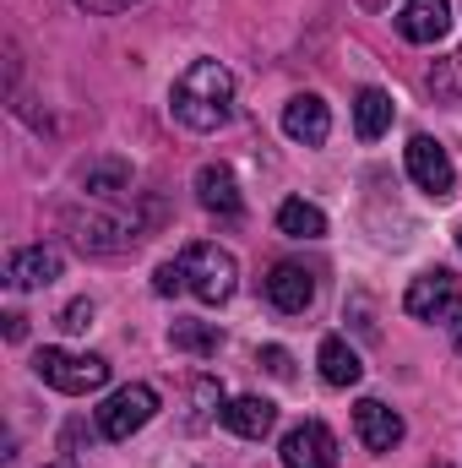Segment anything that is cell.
Returning <instances> with one entry per match:
<instances>
[{
    "label": "cell",
    "instance_id": "cell-21",
    "mask_svg": "<svg viewBox=\"0 0 462 468\" xmlns=\"http://www.w3.org/2000/svg\"><path fill=\"white\" fill-rule=\"evenodd\" d=\"M93 316H99V305H93V300H71V305L60 311V333H88V327H93Z\"/></svg>",
    "mask_w": 462,
    "mask_h": 468
},
{
    "label": "cell",
    "instance_id": "cell-13",
    "mask_svg": "<svg viewBox=\"0 0 462 468\" xmlns=\"http://www.w3.org/2000/svg\"><path fill=\"white\" fill-rule=\"evenodd\" d=\"M283 131H289L294 142H305V147H321V142L332 136L327 99H316V93H299V99H289V104H283Z\"/></svg>",
    "mask_w": 462,
    "mask_h": 468
},
{
    "label": "cell",
    "instance_id": "cell-15",
    "mask_svg": "<svg viewBox=\"0 0 462 468\" xmlns=\"http://www.w3.org/2000/svg\"><path fill=\"white\" fill-rule=\"evenodd\" d=\"M224 431H234V436H245V441H261V436H272V425H278V409L267 403V398H234V403H224Z\"/></svg>",
    "mask_w": 462,
    "mask_h": 468
},
{
    "label": "cell",
    "instance_id": "cell-9",
    "mask_svg": "<svg viewBox=\"0 0 462 468\" xmlns=\"http://www.w3.org/2000/svg\"><path fill=\"white\" fill-rule=\"evenodd\" d=\"M60 272H66V261H60L55 245H22V250L5 256V283L11 289H49Z\"/></svg>",
    "mask_w": 462,
    "mask_h": 468
},
{
    "label": "cell",
    "instance_id": "cell-29",
    "mask_svg": "<svg viewBox=\"0 0 462 468\" xmlns=\"http://www.w3.org/2000/svg\"><path fill=\"white\" fill-rule=\"evenodd\" d=\"M457 250H462V229H457Z\"/></svg>",
    "mask_w": 462,
    "mask_h": 468
},
{
    "label": "cell",
    "instance_id": "cell-26",
    "mask_svg": "<svg viewBox=\"0 0 462 468\" xmlns=\"http://www.w3.org/2000/svg\"><path fill=\"white\" fill-rule=\"evenodd\" d=\"M446 322H452V344L462 349V300L452 305V311H446Z\"/></svg>",
    "mask_w": 462,
    "mask_h": 468
},
{
    "label": "cell",
    "instance_id": "cell-19",
    "mask_svg": "<svg viewBox=\"0 0 462 468\" xmlns=\"http://www.w3.org/2000/svg\"><path fill=\"white\" fill-rule=\"evenodd\" d=\"M278 229L289 234V239H321V234H327V213H321L316 202H299V197H294V202L278 207Z\"/></svg>",
    "mask_w": 462,
    "mask_h": 468
},
{
    "label": "cell",
    "instance_id": "cell-3",
    "mask_svg": "<svg viewBox=\"0 0 462 468\" xmlns=\"http://www.w3.org/2000/svg\"><path fill=\"white\" fill-rule=\"evenodd\" d=\"M33 376L66 398H88L110 381V359L104 354H71V349H38L33 354Z\"/></svg>",
    "mask_w": 462,
    "mask_h": 468
},
{
    "label": "cell",
    "instance_id": "cell-2",
    "mask_svg": "<svg viewBox=\"0 0 462 468\" xmlns=\"http://www.w3.org/2000/svg\"><path fill=\"white\" fill-rule=\"evenodd\" d=\"M60 224H66V234H71L88 256H120V250H131V245L142 239V224H136L125 207L99 202V197H88V207H66Z\"/></svg>",
    "mask_w": 462,
    "mask_h": 468
},
{
    "label": "cell",
    "instance_id": "cell-31",
    "mask_svg": "<svg viewBox=\"0 0 462 468\" xmlns=\"http://www.w3.org/2000/svg\"><path fill=\"white\" fill-rule=\"evenodd\" d=\"M457 71H462V55H457Z\"/></svg>",
    "mask_w": 462,
    "mask_h": 468
},
{
    "label": "cell",
    "instance_id": "cell-4",
    "mask_svg": "<svg viewBox=\"0 0 462 468\" xmlns=\"http://www.w3.org/2000/svg\"><path fill=\"white\" fill-rule=\"evenodd\" d=\"M180 272H185V289L202 300V305H224L234 294V283H239V267H234V256L224 245H213V239H196V245H185V256H180Z\"/></svg>",
    "mask_w": 462,
    "mask_h": 468
},
{
    "label": "cell",
    "instance_id": "cell-16",
    "mask_svg": "<svg viewBox=\"0 0 462 468\" xmlns=\"http://www.w3.org/2000/svg\"><path fill=\"white\" fill-rule=\"evenodd\" d=\"M82 191L99 197V202H120V197H131V164H120V158H99V164H88V169H82Z\"/></svg>",
    "mask_w": 462,
    "mask_h": 468
},
{
    "label": "cell",
    "instance_id": "cell-10",
    "mask_svg": "<svg viewBox=\"0 0 462 468\" xmlns=\"http://www.w3.org/2000/svg\"><path fill=\"white\" fill-rule=\"evenodd\" d=\"M353 431H359V441H364L370 452H392V447L408 436L403 414H397V409H386L381 398H364V403L353 409Z\"/></svg>",
    "mask_w": 462,
    "mask_h": 468
},
{
    "label": "cell",
    "instance_id": "cell-11",
    "mask_svg": "<svg viewBox=\"0 0 462 468\" xmlns=\"http://www.w3.org/2000/svg\"><path fill=\"white\" fill-rule=\"evenodd\" d=\"M397 33L408 44H441L452 33V0H408L397 11Z\"/></svg>",
    "mask_w": 462,
    "mask_h": 468
},
{
    "label": "cell",
    "instance_id": "cell-12",
    "mask_svg": "<svg viewBox=\"0 0 462 468\" xmlns=\"http://www.w3.org/2000/svg\"><path fill=\"white\" fill-rule=\"evenodd\" d=\"M267 300H272L283 316H299V311H310L316 283H310V272H305L299 261H278V267L267 272Z\"/></svg>",
    "mask_w": 462,
    "mask_h": 468
},
{
    "label": "cell",
    "instance_id": "cell-5",
    "mask_svg": "<svg viewBox=\"0 0 462 468\" xmlns=\"http://www.w3.org/2000/svg\"><path fill=\"white\" fill-rule=\"evenodd\" d=\"M152 414H158V392L147 381H131L99 409V431H104V441H131Z\"/></svg>",
    "mask_w": 462,
    "mask_h": 468
},
{
    "label": "cell",
    "instance_id": "cell-20",
    "mask_svg": "<svg viewBox=\"0 0 462 468\" xmlns=\"http://www.w3.org/2000/svg\"><path fill=\"white\" fill-rule=\"evenodd\" d=\"M169 344L180 354H218L224 333H218L213 322H174V327H169Z\"/></svg>",
    "mask_w": 462,
    "mask_h": 468
},
{
    "label": "cell",
    "instance_id": "cell-14",
    "mask_svg": "<svg viewBox=\"0 0 462 468\" xmlns=\"http://www.w3.org/2000/svg\"><path fill=\"white\" fill-rule=\"evenodd\" d=\"M196 197H202L207 213H218V218H239V186H234L229 164H202V169H196Z\"/></svg>",
    "mask_w": 462,
    "mask_h": 468
},
{
    "label": "cell",
    "instance_id": "cell-1",
    "mask_svg": "<svg viewBox=\"0 0 462 468\" xmlns=\"http://www.w3.org/2000/svg\"><path fill=\"white\" fill-rule=\"evenodd\" d=\"M234 110V77L224 60H196L180 71L174 93H169V115L185 131H218Z\"/></svg>",
    "mask_w": 462,
    "mask_h": 468
},
{
    "label": "cell",
    "instance_id": "cell-25",
    "mask_svg": "<svg viewBox=\"0 0 462 468\" xmlns=\"http://www.w3.org/2000/svg\"><path fill=\"white\" fill-rule=\"evenodd\" d=\"M5 338H11V344L27 338V316H22V311H5Z\"/></svg>",
    "mask_w": 462,
    "mask_h": 468
},
{
    "label": "cell",
    "instance_id": "cell-18",
    "mask_svg": "<svg viewBox=\"0 0 462 468\" xmlns=\"http://www.w3.org/2000/svg\"><path fill=\"white\" fill-rule=\"evenodd\" d=\"M316 365H321V381H327V387H353V381L364 376L359 354L348 349L343 338H321V349H316Z\"/></svg>",
    "mask_w": 462,
    "mask_h": 468
},
{
    "label": "cell",
    "instance_id": "cell-27",
    "mask_svg": "<svg viewBox=\"0 0 462 468\" xmlns=\"http://www.w3.org/2000/svg\"><path fill=\"white\" fill-rule=\"evenodd\" d=\"M359 5H364V11H386L392 0H359Z\"/></svg>",
    "mask_w": 462,
    "mask_h": 468
},
{
    "label": "cell",
    "instance_id": "cell-7",
    "mask_svg": "<svg viewBox=\"0 0 462 468\" xmlns=\"http://www.w3.org/2000/svg\"><path fill=\"white\" fill-rule=\"evenodd\" d=\"M408 175H414V186H419L425 197H436V202H446L452 186H457V169H452L446 147L430 142V136H414V142H408Z\"/></svg>",
    "mask_w": 462,
    "mask_h": 468
},
{
    "label": "cell",
    "instance_id": "cell-22",
    "mask_svg": "<svg viewBox=\"0 0 462 468\" xmlns=\"http://www.w3.org/2000/svg\"><path fill=\"white\" fill-rule=\"evenodd\" d=\"M256 365L267 376H278V381H294V359H289V349H278V344H267V349L256 354Z\"/></svg>",
    "mask_w": 462,
    "mask_h": 468
},
{
    "label": "cell",
    "instance_id": "cell-23",
    "mask_svg": "<svg viewBox=\"0 0 462 468\" xmlns=\"http://www.w3.org/2000/svg\"><path fill=\"white\" fill-rule=\"evenodd\" d=\"M152 289H158V294H180V289H185V272H180V261H163V267L152 272Z\"/></svg>",
    "mask_w": 462,
    "mask_h": 468
},
{
    "label": "cell",
    "instance_id": "cell-28",
    "mask_svg": "<svg viewBox=\"0 0 462 468\" xmlns=\"http://www.w3.org/2000/svg\"><path fill=\"white\" fill-rule=\"evenodd\" d=\"M49 468H77V463H49Z\"/></svg>",
    "mask_w": 462,
    "mask_h": 468
},
{
    "label": "cell",
    "instance_id": "cell-30",
    "mask_svg": "<svg viewBox=\"0 0 462 468\" xmlns=\"http://www.w3.org/2000/svg\"><path fill=\"white\" fill-rule=\"evenodd\" d=\"M430 468H446V463H430Z\"/></svg>",
    "mask_w": 462,
    "mask_h": 468
},
{
    "label": "cell",
    "instance_id": "cell-24",
    "mask_svg": "<svg viewBox=\"0 0 462 468\" xmlns=\"http://www.w3.org/2000/svg\"><path fill=\"white\" fill-rule=\"evenodd\" d=\"M88 16H115V11H125V5H136V0H77Z\"/></svg>",
    "mask_w": 462,
    "mask_h": 468
},
{
    "label": "cell",
    "instance_id": "cell-17",
    "mask_svg": "<svg viewBox=\"0 0 462 468\" xmlns=\"http://www.w3.org/2000/svg\"><path fill=\"white\" fill-rule=\"evenodd\" d=\"M392 93H381V88H364L359 99H353V131L364 136V142H375V136H386L392 131Z\"/></svg>",
    "mask_w": 462,
    "mask_h": 468
},
{
    "label": "cell",
    "instance_id": "cell-8",
    "mask_svg": "<svg viewBox=\"0 0 462 468\" xmlns=\"http://www.w3.org/2000/svg\"><path fill=\"white\" fill-rule=\"evenodd\" d=\"M283 468H338V436L321 420H305L283 436Z\"/></svg>",
    "mask_w": 462,
    "mask_h": 468
},
{
    "label": "cell",
    "instance_id": "cell-6",
    "mask_svg": "<svg viewBox=\"0 0 462 468\" xmlns=\"http://www.w3.org/2000/svg\"><path fill=\"white\" fill-rule=\"evenodd\" d=\"M457 272H446V267H430V272H419L414 283H408V294H403V311L414 316V322H446V311L457 305Z\"/></svg>",
    "mask_w": 462,
    "mask_h": 468
}]
</instances>
